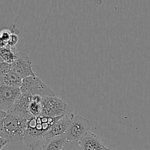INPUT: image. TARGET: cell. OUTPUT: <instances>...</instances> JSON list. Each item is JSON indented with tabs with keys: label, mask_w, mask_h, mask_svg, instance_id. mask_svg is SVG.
Listing matches in <instances>:
<instances>
[{
	"label": "cell",
	"mask_w": 150,
	"mask_h": 150,
	"mask_svg": "<svg viewBox=\"0 0 150 150\" xmlns=\"http://www.w3.org/2000/svg\"><path fill=\"white\" fill-rule=\"evenodd\" d=\"M28 120L10 113L1 111L0 147H19L23 143V136Z\"/></svg>",
	"instance_id": "obj_1"
},
{
	"label": "cell",
	"mask_w": 150,
	"mask_h": 150,
	"mask_svg": "<svg viewBox=\"0 0 150 150\" xmlns=\"http://www.w3.org/2000/svg\"><path fill=\"white\" fill-rule=\"evenodd\" d=\"M61 117L51 118L40 116L28 120L23 136V143L30 148L31 150L38 149L41 142H44L43 135L49 130Z\"/></svg>",
	"instance_id": "obj_2"
},
{
	"label": "cell",
	"mask_w": 150,
	"mask_h": 150,
	"mask_svg": "<svg viewBox=\"0 0 150 150\" xmlns=\"http://www.w3.org/2000/svg\"><path fill=\"white\" fill-rule=\"evenodd\" d=\"M73 108L57 96L44 97L42 99V117L57 118L72 114Z\"/></svg>",
	"instance_id": "obj_3"
},
{
	"label": "cell",
	"mask_w": 150,
	"mask_h": 150,
	"mask_svg": "<svg viewBox=\"0 0 150 150\" xmlns=\"http://www.w3.org/2000/svg\"><path fill=\"white\" fill-rule=\"evenodd\" d=\"M20 89L21 94H26L32 96H40L42 98L56 96L53 89L37 76L23 79Z\"/></svg>",
	"instance_id": "obj_4"
},
{
	"label": "cell",
	"mask_w": 150,
	"mask_h": 150,
	"mask_svg": "<svg viewBox=\"0 0 150 150\" xmlns=\"http://www.w3.org/2000/svg\"><path fill=\"white\" fill-rule=\"evenodd\" d=\"M90 129L91 123L86 117L79 115L74 116L64 135L67 141L79 142L90 131Z\"/></svg>",
	"instance_id": "obj_5"
},
{
	"label": "cell",
	"mask_w": 150,
	"mask_h": 150,
	"mask_svg": "<svg viewBox=\"0 0 150 150\" xmlns=\"http://www.w3.org/2000/svg\"><path fill=\"white\" fill-rule=\"evenodd\" d=\"M21 95L20 88L1 84L0 86V108L1 111L9 112L18 98Z\"/></svg>",
	"instance_id": "obj_6"
},
{
	"label": "cell",
	"mask_w": 150,
	"mask_h": 150,
	"mask_svg": "<svg viewBox=\"0 0 150 150\" xmlns=\"http://www.w3.org/2000/svg\"><path fill=\"white\" fill-rule=\"evenodd\" d=\"M12 71L14 72L21 79L36 76L32 70L30 57L26 53L21 51L17 59L12 64Z\"/></svg>",
	"instance_id": "obj_7"
},
{
	"label": "cell",
	"mask_w": 150,
	"mask_h": 150,
	"mask_svg": "<svg viewBox=\"0 0 150 150\" xmlns=\"http://www.w3.org/2000/svg\"><path fill=\"white\" fill-rule=\"evenodd\" d=\"M74 116V114L72 113V114H67V115L61 117L51 127V128L43 135L44 142H46L49 139H54V138L63 136V135L65 134L66 131L68 129L70 122H71Z\"/></svg>",
	"instance_id": "obj_8"
},
{
	"label": "cell",
	"mask_w": 150,
	"mask_h": 150,
	"mask_svg": "<svg viewBox=\"0 0 150 150\" xmlns=\"http://www.w3.org/2000/svg\"><path fill=\"white\" fill-rule=\"evenodd\" d=\"M32 98V95L21 94L8 113L14 114L20 118L29 120L32 118L29 113V105Z\"/></svg>",
	"instance_id": "obj_9"
},
{
	"label": "cell",
	"mask_w": 150,
	"mask_h": 150,
	"mask_svg": "<svg viewBox=\"0 0 150 150\" xmlns=\"http://www.w3.org/2000/svg\"><path fill=\"white\" fill-rule=\"evenodd\" d=\"M79 142L81 150H108L101 139L91 131L88 132Z\"/></svg>",
	"instance_id": "obj_10"
},
{
	"label": "cell",
	"mask_w": 150,
	"mask_h": 150,
	"mask_svg": "<svg viewBox=\"0 0 150 150\" xmlns=\"http://www.w3.org/2000/svg\"><path fill=\"white\" fill-rule=\"evenodd\" d=\"M19 54H20V51H18L16 47H11L8 45L1 47V49H0L1 61L13 64L18 59Z\"/></svg>",
	"instance_id": "obj_11"
},
{
	"label": "cell",
	"mask_w": 150,
	"mask_h": 150,
	"mask_svg": "<svg viewBox=\"0 0 150 150\" xmlns=\"http://www.w3.org/2000/svg\"><path fill=\"white\" fill-rule=\"evenodd\" d=\"M67 142L65 135L58 136L46 141L41 150H62Z\"/></svg>",
	"instance_id": "obj_12"
},
{
	"label": "cell",
	"mask_w": 150,
	"mask_h": 150,
	"mask_svg": "<svg viewBox=\"0 0 150 150\" xmlns=\"http://www.w3.org/2000/svg\"><path fill=\"white\" fill-rule=\"evenodd\" d=\"M23 79H21L14 72L11 71L6 76L0 78L1 84L12 86L14 88H21Z\"/></svg>",
	"instance_id": "obj_13"
},
{
	"label": "cell",
	"mask_w": 150,
	"mask_h": 150,
	"mask_svg": "<svg viewBox=\"0 0 150 150\" xmlns=\"http://www.w3.org/2000/svg\"><path fill=\"white\" fill-rule=\"evenodd\" d=\"M42 99L40 96H32L29 105V113L32 118L40 117L42 114Z\"/></svg>",
	"instance_id": "obj_14"
},
{
	"label": "cell",
	"mask_w": 150,
	"mask_h": 150,
	"mask_svg": "<svg viewBox=\"0 0 150 150\" xmlns=\"http://www.w3.org/2000/svg\"><path fill=\"white\" fill-rule=\"evenodd\" d=\"M18 29H14V28L12 29H3L1 31L0 34V42H1V47H4L8 45L10 42V39L12 38L13 32L17 31Z\"/></svg>",
	"instance_id": "obj_15"
},
{
	"label": "cell",
	"mask_w": 150,
	"mask_h": 150,
	"mask_svg": "<svg viewBox=\"0 0 150 150\" xmlns=\"http://www.w3.org/2000/svg\"><path fill=\"white\" fill-rule=\"evenodd\" d=\"M0 67H1V73H0V77L6 76L9 73L12 71V64L7 63L5 62H0Z\"/></svg>",
	"instance_id": "obj_16"
},
{
	"label": "cell",
	"mask_w": 150,
	"mask_h": 150,
	"mask_svg": "<svg viewBox=\"0 0 150 150\" xmlns=\"http://www.w3.org/2000/svg\"><path fill=\"white\" fill-rule=\"evenodd\" d=\"M62 150H81L79 142L67 141Z\"/></svg>",
	"instance_id": "obj_17"
},
{
	"label": "cell",
	"mask_w": 150,
	"mask_h": 150,
	"mask_svg": "<svg viewBox=\"0 0 150 150\" xmlns=\"http://www.w3.org/2000/svg\"><path fill=\"white\" fill-rule=\"evenodd\" d=\"M108 150H116V149H111V148H108Z\"/></svg>",
	"instance_id": "obj_18"
}]
</instances>
